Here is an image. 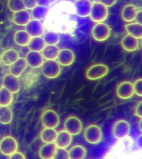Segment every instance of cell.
Here are the masks:
<instances>
[{
    "mask_svg": "<svg viewBox=\"0 0 142 159\" xmlns=\"http://www.w3.org/2000/svg\"><path fill=\"white\" fill-rule=\"evenodd\" d=\"M108 9L100 2H94L92 4L90 16L94 22H103L107 18Z\"/></svg>",
    "mask_w": 142,
    "mask_h": 159,
    "instance_id": "cell-1",
    "label": "cell"
},
{
    "mask_svg": "<svg viewBox=\"0 0 142 159\" xmlns=\"http://www.w3.org/2000/svg\"><path fill=\"white\" fill-rule=\"evenodd\" d=\"M41 67L43 75L50 79L57 78L61 72V65L55 60H46L43 61Z\"/></svg>",
    "mask_w": 142,
    "mask_h": 159,
    "instance_id": "cell-2",
    "label": "cell"
},
{
    "mask_svg": "<svg viewBox=\"0 0 142 159\" xmlns=\"http://www.w3.org/2000/svg\"><path fill=\"white\" fill-rule=\"evenodd\" d=\"M109 72L107 65L98 64L92 65L86 71V77L90 80H97L105 76Z\"/></svg>",
    "mask_w": 142,
    "mask_h": 159,
    "instance_id": "cell-3",
    "label": "cell"
},
{
    "mask_svg": "<svg viewBox=\"0 0 142 159\" xmlns=\"http://www.w3.org/2000/svg\"><path fill=\"white\" fill-rule=\"evenodd\" d=\"M84 135L86 140L91 144L99 143L102 138V130L100 127L95 124L86 127Z\"/></svg>",
    "mask_w": 142,
    "mask_h": 159,
    "instance_id": "cell-4",
    "label": "cell"
},
{
    "mask_svg": "<svg viewBox=\"0 0 142 159\" xmlns=\"http://www.w3.org/2000/svg\"><path fill=\"white\" fill-rule=\"evenodd\" d=\"M18 149L17 140L11 136L3 137L0 141V152L5 156H10Z\"/></svg>",
    "mask_w": 142,
    "mask_h": 159,
    "instance_id": "cell-5",
    "label": "cell"
},
{
    "mask_svg": "<svg viewBox=\"0 0 142 159\" xmlns=\"http://www.w3.org/2000/svg\"><path fill=\"white\" fill-rule=\"evenodd\" d=\"M110 34V27L105 23H98L93 28L92 35L94 39L103 42L108 39Z\"/></svg>",
    "mask_w": 142,
    "mask_h": 159,
    "instance_id": "cell-6",
    "label": "cell"
},
{
    "mask_svg": "<svg viewBox=\"0 0 142 159\" xmlns=\"http://www.w3.org/2000/svg\"><path fill=\"white\" fill-rule=\"evenodd\" d=\"M41 119L43 125L45 128H56L60 124L59 116L52 109H48L43 112Z\"/></svg>",
    "mask_w": 142,
    "mask_h": 159,
    "instance_id": "cell-7",
    "label": "cell"
},
{
    "mask_svg": "<svg viewBox=\"0 0 142 159\" xmlns=\"http://www.w3.org/2000/svg\"><path fill=\"white\" fill-rule=\"evenodd\" d=\"M130 125L125 120H119L115 123L113 127V136L116 139H124L130 134Z\"/></svg>",
    "mask_w": 142,
    "mask_h": 159,
    "instance_id": "cell-8",
    "label": "cell"
},
{
    "mask_svg": "<svg viewBox=\"0 0 142 159\" xmlns=\"http://www.w3.org/2000/svg\"><path fill=\"white\" fill-rule=\"evenodd\" d=\"M64 127L65 130L72 135H77L82 130V123L78 117L71 116L66 119Z\"/></svg>",
    "mask_w": 142,
    "mask_h": 159,
    "instance_id": "cell-9",
    "label": "cell"
},
{
    "mask_svg": "<svg viewBox=\"0 0 142 159\" xmlns=\"http://www.w3.org/2000/svg\"><path fill=\"white\" fill-rule=\"evenodd\" d=\"M116 93L120 99H130L135 93L133 84L130 81H124L118 85Z\"/></svg>",
    "mask_w": 142,
    "mask_h": 159,
    "instance_id": "cell-10",
    "label": "cell"
},
{
    "mask_svg": "<svg viewBox=\"0 0 142 159\" xmlns=\"http://www.w3.org/2000/svg\"><path fill=\"white\" fill-rule=\"evenodd\" d=\"M3 86L13 94L20 91V84L17 77L11 74H7L3 79Z\"/></svg>",
    "mask_w": 142,
    "mask_h": 159,
    "instance_id": "cell-11",
    "label": "cell"
},
{
    "mask_svg": "<svg viewBox=\"0 0 142 159\" xmlns=\"http://www.w3.org/2000/svg\"><path fill=\"white\" fill-rule=\"evenodd\" d=\"M25 30L31 37H41L44 34V28L42 23L36 20H30L25 25Z\"/></svg>",
    "mask_w": 142,
    "mask_h": 159,
    "instance_id": "cell-12",
    "label": "cell"
},
{
    "mask_svg": "<svg viewBox=\"0 0 142 159\" xmlns=\"http://www.w3.org/2000/svg\"><path fill=\"white\" fill-rule=\"evenodd\" d=\"M57 59L60 65L68 66L72 64L75 61V53L70 49H63L60 50Z\"/></svg>",
    "mask_w": 142,
    "mask_h": 159,
    "instance_id": "cell-13",
    "label": "cell"
},
{
    "mask_svg": "<svg viewBox=\"0 0 142 159\" xmlns=\"http://www.w3.org/2000/svg\"><path fill=\"white\" fill-rule=\"evenodd\" d=\"M42 54L40 52L30 51L26 54L25 59L28 65L32 68H38L43 62Z\"/></svg>",
    "mask_w": 142,
    "mask_h": 159,
    "instance_id": "cell-14",
    "label": "cell"
},
{
    "mask_svg": "<svg viewBox=\"0 0 142 159\" xmlns=\"http://www.w3.org/2000/svg\"><path fill=\"white\" fill-rule=\"evenodd\" d=\"M92 3L90 0H77L75 3L77 15L81 17H87L90 16Z\"/></svg>",
    "mask_w": 142,
    "mask_h": 159,
    "instance_id": "cell-15",
    "label": "cell"
},
{
    "mask_svg": "<svg viewBox=\"0 0 142 159\" xmlns=\"http://www.w3.org/2000/svg\"><path fill=\"white\" fill-rule=\"evenodd\" d=\"M27 66L25 58L19 57L12 64L9 66V72L16 77H18L24 72Z\"/></svg>",
    "mask_w": 142,
    "mask_h": 159,
    "instance_id": "cell-16",
    "label": "cell"
},
{
    "mask_svg": "<svg viewBox=\"0 0 142 159\" xmlns=\"http://www.w3.org/2000/svg\"><path fill=\"white\" fill-rule=\"evenodd\" d=\"M72 140V135L65 130L57 133L55 143L57 148H66L70 146Z\"/></svg>",
    "mask_w": 142,
    "mask_h": 159,
    "instance_id": "cell-17",
    "label": "cell"
},
{
    "mask_svg": "<svg viewBox=\"0 0 142 159\" xmlns=\"http://www.w3.org/2000/svg\"><path fill=\"white\" fill-rule=\"evenodd\" d=\"M31 18V14L26 9L13 13L12 16L13 22L20 26H25L30 22Z\"/></svg>",
    "mask_w": 142,
    "mask_h": 159,
    "instance_id": "cell-18",
    "label": "cell"
},
{
    "mask_svg": "<svg viewBox=\"0 0 142 159\" xmlns=\"http://www.w3.org/2000/svg\"><path fill=\"white\" fill-rule=\"evenodd\" d=\"M121 45L125 51L132 52L137 49L139 47V41L136 38L128 34L123 38Z\"/></svg>",
    "mask_w": 142,
    "mask_h": 159,
    "instance_id": "cell-19",
    "label": "cell"
},
{
    "mask_svg": "<svg viewBox=\"0 0 142 159\" xmlns=\"http://www.w3.org/2000/svg\"><path fill=\"white\" fill-rule=\"evenodd\" d=\"M57 147L53 143H46L41 147L39 155L43 159H54Z\"/></svg>",
    "mask_w": 142,
    "mask_h": 159,
    "instance_id": "cell-20",
    "label": "cell"
},
{
    "mask_svg": "<svg viewBox=\"0 0 142 159\" xmlns=\"http://www.w3.org/2000/svg\"><path fill=\"white\" fill-rule=\"evenodd\" d=\"M138 10V8L132 4L125 6L121 13L123 20L126 22H132L135 20Z\"/></svg>",
    "mask_w": 142,
    "mask_h": 159,
    "instance_id": "cell-21",
    "label": "cell"
},
{
    "mask_svg": "<svg viewBox=\"0 0 142 159\" xmlns=\"http://www.w3.org/2000/svg\"><path fill=\"white\" fill-rule=\"evenodd\" d=\"M18 52L14 49L6 50L1 57V61L6 66H10L19 58Z\"/></svg>",
    "mask_w": 142,
    "mask_h": 159,
    "instance_id": "cell-22",
    "label": "cell"
},
{
    "mask_svg": "<svg viewBox=\"0 0 142 159\" xmlns=\"http://www.w3.org/2000/svg\"><path fill=\"white\" fill-rule=\"evenodd\" d=\"M31 38L25 30H18L14 35V41L19 46L26 47Z\"/></svg>",
    "mask_w": 142,
    "mask_h": 159,
    "instance_id": "cell-23",
    "label": "cell"
},
{
    "mask_svg": "<svg viewBox=\"0 0 142 159\" xmlns=\"http://www.w3.org/2000/svg\"><path fill=\"white\" fill-rule=\"evenodd\" d=\"M60 49L56 45H47L42 50L43 57L46 60H55L57 59Z\"/></svg>",
    "mask_w": 142,
    "mask_h": 159,
    "instance_id": "cell-24",
    "label": "cell"
},
{
    "mask_svg": "<svg viewBox=\"0 0 142 159\" xmlns=\"http://www.w3.org/2000/svg\"><path fill=\"white\" fill-rule=\"evenodd\" d=\"M68 155L70 159H83L86 157L87 150L82 145H76L70 149Z\"/></svg>",
    "mask_w": 142,
    "mask_h": 159,
    "instance_id": "cell-25",
    "label": "cell"
},
{
    "mask_svg": "<svg viewBox=\"0 0 142 159\" xmlns=\"http://www.w3.org/2000/svg\"><path fill=\"white\" fill-rule=\"evenodd\" d=\"M128 34L140 39L142 38V25L138 23H131L125 25Z\"/></svg>",
    "mask_w": 142,
    "mask_h": 159,
    "instance_id": "cell-26",
    "label": "cell"
},
{
    "mask_svg": "<svg viewBox=\"0 0 142 159\" xmlns=\"http://www.w3.org/2000/svg\"><path fill=\"white\" fill-rule=\"evenodd\" d=\"M57 135V132L55 128H46L41 133L40 137L43 143H54Z\"/></svg>",
    "mask_w": 142,
    "mask_h": 159,
    "instance_id": "cell-27",
    "label": "cell"
},
{
    "mask_svg": "<svg viewBox=\"0 0 142 159\" xmlns=\"http://www.w3.org/2000/svg\"><path fill=\"white\" fill-rule=\"evenodd\" d=\"M27 46L30 51L41 52L46 46V43L42 38L41 37H32Z\"/></svg>",
    "mask_w": 142,
    "mask_h": 159,
    "instance_id": "cell-28",
    "label": "cell"
},
{
    "mask_svg": "<svg viewBox=\"0 0 142 159\" xmlns=\"http://www.w3.org/2000/svg\"><path fill=\"white\" fill-rule=\"evenodd\" d=\"M13 99V93L3 86L0 88V106H8Z\"/></svg>",
    "mask_w": 142,
    "mask_h": 159,
    "instance_id": "cell-29",
    "label": "cell"
},
{
    "mask_svg": "<svg viewBox=\"0 0 142 159\" xmlns=\"http://www.w3.org/2000/svg\"><path fill=\"white\" fill-rule=\"evenodd\" d=\"M13 118L12 111L8 106H0V123L3 124L10 123Z\"/></svg>",
    "mask_w": 142,
    "mask_h": 159,
    "instance_id": "cell-30",
    "label": "cell"
},
{
    "mask_svg": "<svg viewBox=\"0 0 142 159\" xmlns=\"http://www.w3.org/2000/svg\"><path fill=\"white\" fill-rule=\"evenodd\" d=\"M48 11V8L47 7L41 6L37 5L32 10L31 15L34 20H43L46 16Z\"/></svg>",
    "mask_w": 142,
    "mask_h": 159,
    "instance_id": "cell-31",
    "label": "cell"
},
{
    "mask_svg": "<svg viewBox=\"0 0 142 159\" xmlns=\"http://www.w3.org/2000/svg\"><path fill=\"white\" fill-rule=\"evenodd\" d=\"M43 40L46 44L54 45L58 44L60 41L59 34L54 32H47L43 36Z\"/></svg>",
    "mask_w": 142,
    "mask_h": 159,
    "instance_id": "cell-32",
    "label": "cell"
},
{
    "mask_svg": "<svg viewBox=\"0 0 142 159\" xmlns=\"http://www.w3.org/2000/svg\"><path fill=\"white\" fill-rule=\"evenodd\" d=\"M7 7L13 13L26 9L22 0H8Z\"/></svg>",
    "mask_w": 142,
    "mask_h": 159,
    "instance_id": "cell-33",
    "label": "cell"
},
{
    "mask_svg": "<svg viewBox=\"0 0 142 159\" xmlns=\"http://www.w3.org/2000/svg\"><path fill=\"white\" fill-rule=\"evenodd\" d=\"M55 159H69L68 152L65 148H57L55 153Z\"/></svg>",
    "mask_w": 142,
    "mask_h": 159,
    "instance_id": "cell-34",
    "label": "cell"
},
{
    "mask_svg": "<svg viewBox=\"0 0 142 159\" xmlns=\"http://www.w3.org/2000/svg\"><path fill=\"white\" fill-rule=\"evenodd\" d=\"M133 89L135 93L139 97L142 96V79H138L135 81L133 84Z\"/></svg>",
    "mask_w": 142,
    "mask_h": 159,
    "instance_id": "cell-35",
    "label": "cell"
},
{
    "mask_svg": "<svg viewBox=\"0 0 142 159\" xmlns=\"http://www.w3.org/2000/svg\"><path fill=\"white\" fill-rule=\"evenodd\" d=\"M25 8L27 10H32L37 6L36 0H22Z\"/></svg>",
    "mask_w": 142,
    "mask_h": 159,
    "instance_id": "cell-36",
    "label": "cell"
},
{
    "mask_svg": "<svg viewBox=\"0 0 142 159\" xmlns=\"http://www.w3.org/2000/svg\"><path fill=\"white\" fill-rule=\"evenodd\" d=\"M135 115L140 119L142 117V102L140 101L136 106L135 111Z\"/></svg>",
    "mask_w": 142,
    "mask_h": 159,
    "instance_id": "cell-37",
    "label": "cell"
},
{
    "mask_svg": "<svg viewBox=\"0 0 142 159\" xmlns=\"http://www.w3.org/2000/svg\"><path fill=\"white\" fill-rule=\"evenodd\" d=\"M9 158L11 159H25L26 157L25 155L22 154V152L16 151L14 153L10 155Z\"/></svg>",
    "mask_w": 142,
    "mask_h": 159,
    "instance_id": "cell-38",
    "label": "cell"
},
{
    "mask_svg": "<svg viewBox=\"0 0 142 159\" xmlns=\"http://www.w3.org/2000/svg\"><path fill=\"white\" fill-rule=\"evenodd\" d=\"M99 1L107 7H110L115 5L117 0H99Z\"/></svg>",
    "mask_w": 142,
    "mask_h": 159,
    "instance_id": "cell-39",
    "label": "cell"
},
{
    "mask_svg": "<svg viewBox=\"0 0 142 159\" xmlns=\"http://www.w3.org/2000/svg\"><path fill=\"white\" fill-rule=\"evenodd\" d=\"M37 5L41 6H44V7H48L50 6L51 1V0H36Z\"/></svg>",
    "mask_w": 142,
    "mask_h": 159,
    "instance_id": "cell-40",
    "label": "cell"
},
{
    "mask_svg": "<svg viewBox=\"0 0 142 159\" xmlns=\"http://www.w3.org/2000/svg\"><path fill=\"white\" fill-rule=\"evenodd\" d=\"M136 23H140V24H142V10L140 9L138 10L137 15L135 16V19Z\"/></svg>",
    "mask_w": 142,
    "mask_h": 159,
    "instance_id": "cell-41",
    "label": "cell"
},
{
    "mask_svg": "<svg viewBox=\"0 0 142 159\" xmlns=\"http://www.w3.org/2000/svg\"><path fill=\"white\" fill-rule=\"evenodd\" d=\"M138 146L141 148L142 147V135L140 136V138L137 140Z\"/></svg>",
    "mask_w": 142,
    "mask_h": 159,
    "instance_id": "cell-42",
    "label": "cell"
},
{
    "mask_svg": "<svg viewBox=\"0 0 142 159\" xmlns=\"http://www.w3.org/2000/svg\"><path fill=\"white\" fill-rule=\"evenodd\" d=\"M141 125H142V120H140V124H139V127H140V131H142V127H141Z\"/></svg>",
    "mask_w": 142,
    "mask_h": 159,
    "instance_id": "cell-43",
    "label": "cell"
},
{
    "mask_svg": "<svg viewBox=\"0 0 142 159\" xmlns=\"http://www.w3.org/2000/svg\"><path fill=\"white\" fill-rule=\"evenodd\" d=\"M56 1V0H51V2H53V1Z\"/></svg>",
    "mask_w": 142,
    "mask_h": 159,
    "instance_id": "cell-44",
    "label": "cell"
}]
</instances>
